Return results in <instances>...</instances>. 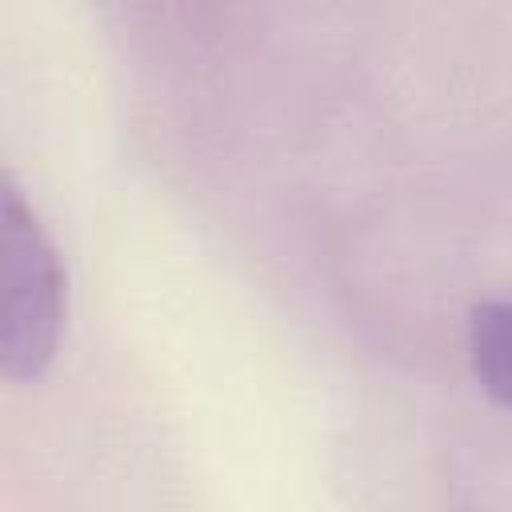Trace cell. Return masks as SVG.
<instances>
[{
  "label": "cell",
  "mask_w": 512,
  "mask_h": 512,
  "mask_svg": "<svg viewBox=\"0 0 512 512\" xmlns=\"http://www.w3.org/2000/svg\"><path fill=\"white\" fill-rule=\"evenodd\" d=\"M4 312H0V360L12 384L40 380L56 360L64 312H68V276L52 236L40 216L16 188L4 180Z\"/></svg>",
  "instance_id": "obj_1"
},
{
  "label": "cell",
  "mask_w": 512,
  "mask_h": 512,
  "mask_svg": "<svg viewBox=\"0 0 512 512\" xmlns=\"http://www.w3.org/2000/svg\"><path fill=\"white\" fill-rule=\"evenodd\" d=\"M468 360L480 388L512 408V296L484 300L468 312Z\"/></svg>",
  "instance_id": "obj_2"
}]
</instances>
